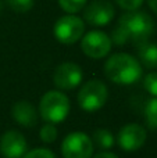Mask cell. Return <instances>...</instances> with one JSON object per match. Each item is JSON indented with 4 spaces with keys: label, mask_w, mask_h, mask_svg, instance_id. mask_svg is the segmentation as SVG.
I'll use <instances>...</instances> for the list:
<instances>
[{
    "label": "cell",
    "mask_w": 157,
    "mask_h": 158,
    "mask_svg": "<svg viewBox=\"0 0 157 158\" xmlns=\"http://www.w3.org/2000/svg\"><path fill=\"white\" fill-rule=\"evenodd\" d=\"M155 32V21L145 11H127L120 17L117 27L114 28L111 42L118 46L132 43L138 47L150 39Z\"/></svg>",
    "instance_id": "6da1fadb"
},
{
    "label": "cell",
    "mask_w": 157,
    "mask_h": 158,
    "mask_svg": "<svg viewBox=\"0 0 157 158\" xmlns=\"http://www.w3.org/2000/svg\"><path fill=\"white\" fill-rule=\"evenodd\" d=\"M104 74L117 85H132L141 79L142 65L134 56L128 53H117L106 61Z\"/></svg>",
    "instance_id": "7a4b0ae2"
},
{
    "label": "cell",
    "mask_w": 157,
    "mask_h": 158,
    "mask_svg": "<svg viewBox=\"0 0 157 158\" xmlns=\"http://www.w3.org/2000/svg\"><path fill=\"white\" fill-rule=\"evenodd\" d=\"M71 103L70 98L60 90H50L42 96L39 101V115L43 121L50 123L63 122L68 117Z\"/></svg>",
    "instance_id": "3957f363"
},
{
    "label": "cell",
    "mask_w": 157,
    "mask_h": 158,
    "mask_svg": "<svg viewBox=\"0 0 157 158\" xmlns=\"http://www.w3.org/2000/svg\"><path fill=\"white\" fill-rule=\"evenodd\" d=\"M108 97L107 86L99 79H91L81 86L77 100L83 111L93 112L106 104Z\"/></svg>",
    "instance_id": "277c9868"
},
{
    "label": "cell",
    "mask_w": 157,
    "mask_h": 158,
    "mask_svg": "<svg viewBox=\"0 0 157 158\" xmlns=\"http://www.w3.org/2000/svg\"><path fill=\"white\" fill-rule=\"evenodd\" d=\"M85 32V24L77 15H64L57 19L53 28L54 38L63 44H74L82 38Z\"/></svg>",
    "instance_id": "5b68a950"
},
{
    "label": "cell",
    "mask_w": 157,
    "mask_h": 158,
    "mask_svg": "<svg viewBox=\"0 0 157 158\" xmlns=\"http://www.w3.org/2000/svg\"><path fill=\"white\" fill-rule=\"evenodd\" d=\"M61 154L64 158H92L93 142L83 132H72L64 137Z\"/></svg>",
    "instance_id": "8992f818"
},
{
    "label": "cell",
    "mask_w": 157,
    "mask_h": 158,
    "mask_svg": "<svg viewBox=\"0 0 157 158\" xmlns=\"http://www.w3.org/2000/svg\"><path fill=\"white\" fill-rule=\"evenodd\" d=\"M111 38L102 31H91L81 40V49L88 57L99 60L110 53L111 50Z\"/></svg>",
    "instance_id": "52a82bcc"
},
{
    "label": "cell",
    "mask_w": 157,
    "mask_h": 158,
    "mask_svg": "<svg viewBox=\"0 0 157 158\" xmlns=\"http://www.w3.org/2000/svg\"><path fill=\"white\" fill-rule=\"evenodd\" d=\"M146 129L139 123H127L124 125L118 132L117 136V142L121 150L132 153L139 148L143 147L146 143Z\"/></svg>",
    "instance_id": "ba28073f"
},
{
    "label": "cell",
    "mask_w": 157,
    "mask_h": 158,
    "mask_svg": "<svg viewBox=\"0 0 157 158\" xmlns=\"http://www.w3.org/2000/svg\"><path fill=\"white\" fill-rule=\"evenodd\" d=\"M82 69L75 63H63L54 69L53 83L60 90H71L82 82Z\"/></svg>",
    "instance_id": "9c48e42d"
},
{
    "label": "cell",
    "mask_w": 157,
    "mask_h": 158,
    "mask_svg": "<svg viewBox=\"0 0 157 158\" xmlns=\"http://www.w3.org/2000/svg\"><path fill=\"white\" fill-rule=\"evenodd\" d=\"M114 17V6L108 0H93L83 10V18L89 25L104 27Z\"/></svg>",
    "instance_id": "30bf717a"
},
{
    "label": "cell",
    "mask_w": 157,
    "mask_h": 158,
    "mask_svg": "<svg viewBox=\"0 0 157 158\" xmlns=\"http://www.w3.org/2000/svg\"><path fill=\"white\" fill-rule=\"evenodd\" d=\"M27 140L18 131H8L0 139V153L6 158H21L27 153Z\"/></svg>",
    "instance_id": "8fae6325"
},
{
    "label": "cell",
    "mask_w": 157,
    "mask_h": 158,
    "mask_svg": "<svg viewBox=\"0 0 157 158\" xmlns=\"http://www.w3.org/2000/svg\"><path fill=\"white\" fill-rule=\"evenodd\" d=\"M39 112L33 107L32 103L27 100H19L11 108V117L14 118L17 123L25 128H33L38 123Z\"/></svg>",
    "instance_id": "7c38bea8"
},
{
    "label": "cell",
    "mask_w": 157,
    "mask_h": 158,
    "mask_svg": "<svg viewBox=\"0 0 157 158\" xmlns=\"http://www.w3.org/2000/svg\"><path fill=\"white\" fill-rule=\"evenodd\" d=\"M138 57L141 65L149 69L157 68V44L153 42H145L138 46Z\"/></svg>",
    "instance_id": "4fadbf2b"
},
{
    "label": "cell",
    "mask_w": 157,
    "mask_h": 158,
    "mask_svg": "<svg viewBox=\"0 0 157 158\" xmlns=\"http://www.w3.org/2000/svg\"><path fill=\"white\" fill-rule=\"evenodd\" d=\"M92 142L100 148V150H108L114 146V136L107 129H96L92 136Z\"/></svg>",
    "instance_id": "5bb4252c"
},
{
    "label": "cell",
    "mask_w": 157,
    "mask_h": 158,
    "mask_svg": "<svg viewBox=\"0 0 157 158\" xmlns=\"http://www.w3.org/2000/svg\"><path fill=\"white\" fill-rule=\"evenodd\" d=\"M145 119L152 129H157V97L150 98L145 106Z\"/></svg>",
    "instance_id": "9a60e30c"
},
{
    "label": "cell",
    "mask_w": 157,
    "mask_h": 158,
    "mask_svg": "<svg viewBox=\"0 0 157 158\" xmlns=\"http://www.w3.org/2000/svg\"><path fill=\"white\" fill-rule=\"evenodd\" d=\"M57 128H56L54 123H45L43 126L40 128V131H39V136H40V140L45 143H53L56 139H57Z\"/></svg>",
    "instance_id": "2e32d148"
},
{
    "label": "cell",
    "mask_w": 157,
    "mask_h": 158,
    "mask_svg": "<svg viewBox=\"0 0 157 158\" xmlns=\"http://www.w3.org/2000/svg\"><path fill=\"white\" fill-rule=\"evenodd\" d=\"M58 4L66 13L75 14L85 7L86 0H58Z\"/></svg>",
    "instance_id": "e0dca14e"
},
{
    "label": "cell",
    "mask_w": 157,
    "mask_h": 158,
    "mask_svg": "<svg viewBox=\"0 0 157 158\" xmlns=\"http://www.w3.org/2000/svg\"><path fill=\"white\" fill-rule=\"evenodd\" d=\"M6 3L15 13H27L33 6V0H6Z\"/></svg>",
    "instance_id": "ac0fdd59"
},
{
    "label": "cell",
    "mask_w": 157,
    "mask_h": 158,
    "mask_svg": "<svg viewBox=\"0 0 157 158\" xmlns=\"http://www.w3.org/2000/svg\"><path fill=\"white\" fill-rule=\"evenodd\" d=\"M21 158H56L54 153L49 148H45V147H38V148H33L31 151H27Z\"/></svg>",
    "instance_id": "d6986e66"
},
{
    "label": "cell",
    "mask_w": 157,
    "mask_h": 158,
    "mask_svg": "<svg viewBox=\"0 0 157 158\" xmlns=\"http://www.w3.org/2000/svg\"><path fill=\"white\" fill-rule=\"evenodd\" d=\"M145 89L153 96V97H157V72H150L145 77L143 81Z\"/></svg>",
    "instance_id": "ffe728a7"
},
{
    "label": "cell",
    "mask_w": 157,
    "mask_h": 158,
    "mask_svg": "<svg viewBox=\"0 0 157 158\" xmlns=\"http://www.w3.org/2000/svg\"><path fill=\"white\" fill-rule=\"evenodd\" d=\"M116 3L122 8V10L135 11L142 6L143 0H116Z\"/></svg>",
    "instance_id": "44dd1931"
},
{
    "label": "cell",
    "mask_w": 157,
    "mask_h": 158,
    "mask_svg": "<svg viewBox=\"0 0 157 158\" xmlns=\"http://www.w3.org/2000/svg\"><path fill=\"white\" fill-rule=\"evenodd\" d=\"M92 158H118V156L111 153V151H108V150H102L100 153H97L96 156L92 157Z\"/></svg>",
    "instance_id": "7402d4cb"
},
{
    "label": "cell",
    "mask_w": 157,
    "mask_h": 158,
    "mask_svg": "<svg viewBox=\"0 0 157 158\" xmlns=\"http://www.w3.org/2000/svg\"><path fill=\"white\" fill-rule=\"evenodd\" d=\"M146 2H147V4H149V7L157 14V0H146Z\"/></svg>",
    "instance_id": "603a6c76"
}]
</instances>
